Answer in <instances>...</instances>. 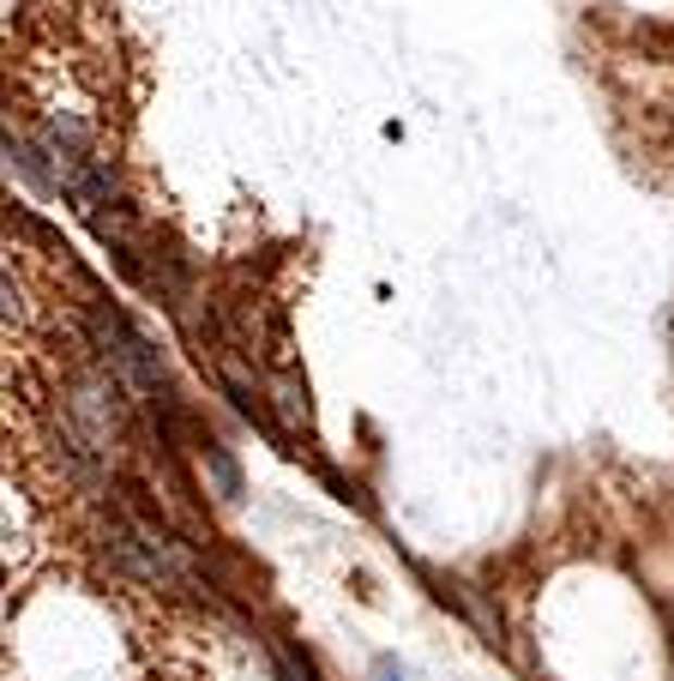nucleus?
<instances>
[{
  "mask_svg": "<svg viewBox=\"0 0 674 681\" xmlns=\"http://www.w3.org/2000/svg\"><path fill=\"white\" fill-rule=\"evenodd\" d=\"M205 471H211V483H217V495H223V500L241 495V471H235V459L223 453L217 441H205Z\"/></svg>",
  "mask_w": 674,
  "mask_h": 681,
  "instance_id": "nucleus-2",
  "label": "nucleus"
},
{
  "mask_svg": "<svg viewBox=\"0 0 674 681\" xmlns=\"http://www.w3.org/2000/svg\"><path fill=\"white\" fill-rule=\"evenodd\" d=\"M91 320H97V338H103L109 368H115L121 381H133V386H145V393H157V386H163V362H157V350L145 344V332L133 326L121 308H109V301H97Z\"/></svg>",
  "mask_w": 674,
  "mask_h": 681,
  "instance_id": "nucleus-1",
  "label": "nucleus"
}]
</instances>
